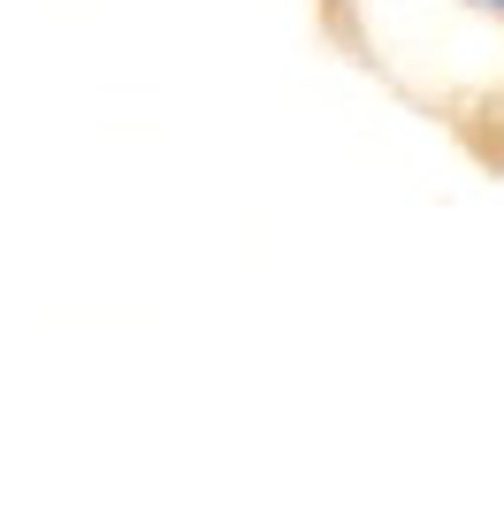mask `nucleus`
<instances>
[{"label": "nucleus", "mask_w": 504, "mask_h": 512, "mask_svg": "<svg viewBox=\"0 0 504 512\" xmlns=\"http://www.w3.org/2000/svg\"><path fill=\"white\" fill-rule=\"evenodd\" d=\"M466 8H474V16H489V23L504 31V0H466Z\"/></svg>", "instance_id": "nucleus-1"}]
</instances>
